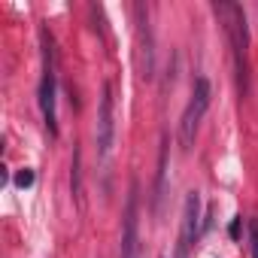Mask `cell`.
Segmentation results:
<instances>
[{
    "label": "cell",
    "mask_w": 258,
    "mask_h": 258,
    "mask_svg": "<svg viewBox=\"0 0 258 258\" xmlns=\"http://www.w3.org/2000/svg\"><path fill=\"white\" fill-rule=\"evenodd\" d=\"M140 185L134 182L127 191V204H124V234H121V258H134V246H137V213H140Z\"/></svg>",
    "instance_id": "obj_6"
},
{
    "label": "cell",
    "mask_w": 258,
    "mask_h": 258,
    "mask_svg": "<svg viewBox=\"0 0 258 258\" xmlns=\"http://www.w3.org/2000/svg\"><path fill=\"white\" fill-rule=\"evenodd\" d=\"M112 143H115V103H112V85L103 82L100 109H97V155L103 164L112 155Z\"/></svg>",
    "instance_id": "obj_4"
},
{
    "label": "cell",
    "mask_w": 258,
    "mask_h": 258,
    "mask_svg": "<svg viewBox=\"0 0 258 258\" xmlns=\"http://www.w3.org/2000/svg\"><path fill=\"white\" fill-rule=\"evenodd\" d=\"M237 231H240V219H234V222H231V237H237Z\"/></svg>",
    "instance_id": "obj_11"
},
{
    "label": "cell",
    "mask_w": 258,
    "mask_h": 258,
    "mask_svg": "<svg viewBox=\"0 0 258 258\" xmlns=\"http://www.w3.org/2000/svg\"><path fill=\"white\" fill-rule=\"evenodd\" d=\"M16 185H19V188H28V185H34V170L22 167V170L16 173Z\"/></svg>",
    "instance_id": "obj_8"
},
{
    "label": "cell",
    "mask_w": 258,
    "mask_h": 258,
    "mask_svg": "<svg viewBox=\"0 0 258 258\" xmlns=\"http://www.w3.org/2000/svg\"><path fill=\"white\" fill-rule=\"evenodd\" d=\"M55 49H52V37L43 34V76H40V112L43 121L49 127V134H58V115H55Z\"/></svg>",
    "instance_id": "obj_2"
},
{
    "label": "cell",
    "mask_w": 258,
    "mask_h": 258,
    "mask_svg": "<svg viewBox=\"0 0 258 258\" xmlns=\"http://www.w3.org/2000/svg\"><path fill=\"white\" fill-rule=\"evenodd\" d=\"M167 191V137H161V152H158V182H155V210L161 207V198Z\"/></svg>",
    "instance_id": "obj_7"
},
{
    "label": "cell",
    "mask_w": 258,
    "mask_h": 258,
    "mask_svg": "<svg viewBox=\"0 0 258 258\" xmlns=\"http://www.w3.org/2000/svg\"><path fill=\"white\" fill-rule=\"evenodd\" d=\"M210 100H213V88H210V79L207 76H198L195 85H191V97L185 103V112H182V121H179V143L182 149H191L195 146V137H198V127L210 109Z\"/></svg>",
    "instance_id": "obj_1"
},
{
    "label": "cell",
    "mask_w": 258,
    "mask_h": 258,
    "mask_svg": "<svg viewBox=\"0 0 258 258\" xmlns=\"http://www.w3.org/2000/svg\"><path fill=\"white\" fill-rule=\"evenodd\" d=\"M216 10L228 16V34H231V46H234V67H237L240 88H246V46H249L246 16H243V10L234 7V4H222V7H216Z\"/></svg>",
    "instance_id": "obj_3"
},
{
    "label": "cell",
    "mask_w": 258,
    "mask_h": 258,
    "mask_svg": "<svg viewBox=\"0 0 258 258\" xmlns=\"http://www.w3.org/2000/svg\"><path fill=\"white\" fill-rule=\"evenodd\" d=\"M161 258H164V255H161Z\"/></svg>",
    "instance_id": "obj_12"
},
{
    "label": "cell",
    "mask_w": 258,
    "mask_h": 258,
    "mask_svg": "<svg viewBox=\"0 0 258 258\" xmlns=\"http://www.w3.org/2000/svg\"><path fill=\"white\" fill-rule=\"evenodd\" d=\"M249 243H252V258H258V219L249 222Z\"/></svg>",
    "instance_id": "obj_9"
},
{
    "label": "cell",
    "mask_w": 258,
    "mask_h": 258,
    "mask_svg": "<svg viewBox=\"0 0 258 258\" xmlns=\"http://www.w3.org/2000/svg\"><path fill=\"white\" fill-rule=\"evenodd\" d=\"M70 182H73V195L79 198V152H73V176H70Z\"/></svg>",
    "instance_id": "obj_10"
},
{
    "label": "cell",
    "mask_w": 258,
    "mask_h": 258,
    "mask_svg": "<svg viewBox=\"0 0 258 258\" xmlns=\"http://www.w3.org/2000/svg\"><path fill=\"white\" fill-rule=\"evenodd\" d=\"M201 237V195L188 191L182 204V228H179V243H176V258H188L191 246Z\"/></svg>",
    "instance_id": "obj_5"
}]
</instances>
